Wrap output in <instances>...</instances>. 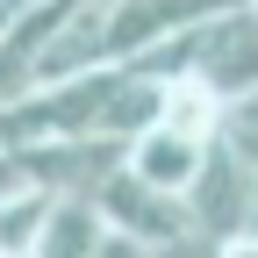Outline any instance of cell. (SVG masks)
Returning <instances> with one entry per match:
<instances>
[{
  "label": "cell",
  "mask_w": 258,
  "mask_h": 258,
  "mask_svg": "<svg viewBox=\"0 0 258 258\" xmlns=\"http://www.w3.org/2000/svg\"><path fill=\"white\" fill-rule=\"evenodd\" d=\"M151 64L158 79H186L201 86L215 108H237L258 93V0H237V8L208 15L201 29H186V36H172L165 50L137 57Z\"/></svg>",
  "instance_id": "cell-1"
},
{
  "label": "cell",
  "mask_w": 258,
  "mask_h": 258,
  "mask_svg": "<svg viewBox=\"0 0 258 258\" xmlns=\"http://www.w3.org/2000/svg\"><path fill=\"white\" fill-rule=\"evenodd\" d=\"M64 15H72V0H15L0 15V108L43 86Z\"/></svg>",
  "instance_id": "cell-2"
},
{
  "label": "cell",
  "mask_w": 258,
  "mask_h": 258,
  "mask_svg": "<svg viewBox=\"0 0 258 258\" xmlns=\"http://www.w3.org/2000/svg\"><path fill=\"white\" fill-rule=\"evenodd\" d=\"M93 208H101V222L108 230H122V237H137V244H172L179 230H194V215H186V201L179 194H158L151 179H137L129 165H115L101 186H93Z\"/></svg>",
  "instance_id": "cell-3"
},
{
  "label": "cell",
  "mask_w": 258,
  "mask_h": 258,
  "mask_svg": "<svg viewBox=\"0 0 258 258\" xmlns=\"http://www.w3.org/2000/svg\"><path fill=\"white\" fill-rule=\"evenodd\" d=\"M186 215H194V230H208V237H244L251 230V165H244V151L230 137L208 144L201 179L186 186Z\"/></svg>",
  "instance_id": "cell-4"
},
{
  "label": "cell",
  "mask_w": 258,
  "mask_h": 258,
  "mask_svg": "<svg viewBox=\"0 0 258 258\" xmlns=\"http://www.w3.org/2000/svg\"><path fill=\"white\" fill-rule=\"evenodd\" d=\"M108 237V222L93 201H79V194H57V208L43 222V237H36V258H93Z\"/></svg>",
  "instance_id": "cell-5"
},
{
  "label": "cell",
  "mask_w": 258,
  "mask_h": 258,
  "mask_svg": "<svg viewBox=\"0 0 258 258\" xmlns=\"http://www.w3.org/2000/svg\"><path fill=\"white\" fill-rule=\"evenodd\" d=\"M50 208H57V194L36 186V179H22L15 194H0V258H36V237H43Z\"/></svg>",
  "instance_id": "cell-6"
},
{
  "label": "cell",
  "mask_w": 258,
  "mask_h": 258,
  "mask_svg": "<svg viewBox=\"0 0 258 258\" xmlns=\"http://www.w3.org/2000/svg\"><path fill=\"white\" fill-rule=\"evenodd\" d=\"M93 258H151V244H137V237H122V230H108L101 237V251Z\"/></svg>",
  "instance_id": "cell-7"
},
{
  "label": "cell",
  "mask_w": 258,
  "mask_h": 258,
  "mask_svg": "<svg viewBox=\"0 0 258 258\" xmlns=\"http://www.w3.org/2000/svg\"><path fill=\"white\" fill-rule=\"evenodd\" d=\"M215 258H258V237H251V230H244V237H222Z\"/></svg>",
  "instance_id": "cell-8"
},
{
  "label": "cell",
  "mask_w": 258,
  "mask_h": 258,
  "mask_svg": "<svg viewBox=\"0 0 258 258\" xmlns=\"http://www.w3.org/2000/svg\"><path fill=\"white\" fill-rule=\"evenodd\" d=\"M22 179H29V172H22V158H15V151H0V194H15Z\"/></svg>",
  "instance_id": "cell-9"
}]
</instances>
